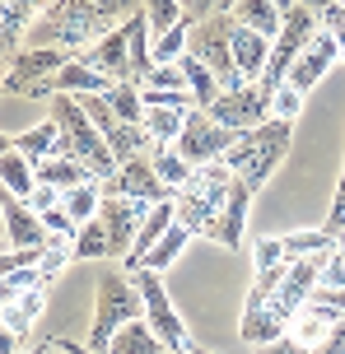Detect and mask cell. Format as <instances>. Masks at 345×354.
<instances>
[{
  "mask_svg": "<svg viewBox=\"0 0 345 354\" xmlns=\"http://www.w3.org/2000/svg\"><path fill=\"white\" fill-rule=\"evenodd\" d=\"M140 10V0H52L28 28V47H56L66 56H80L98 37L122 28Z\"/></svg>",
  "mask_w": 345,
  "mask_h": 354,
  "instance_id": "1",
  "label": "cell"
},
{
  "mask_svg": "<svg viewBox=\"0 0 345 354\" xmlns=\"http://www.w3.org/2000/svg\"><path fill=\"white\" fill-rule=\"evenodd\" d=\"M290 140H294V126L290 122H261V126H252V131H243L234 140V149L224 154V168L248 187V192H261L266 182H271V173L285 163V154H290Z\"/></svg>",
  "mask_w": 345,
  "mask_h": 354,
  "instance_id": "2",
  "label": "cell"
},
{
  "mask_svg": "<svg viewBox=\"0 0 345 354\" xmlns=\"http://www.w3.org/2000/svg\"><path fill=\"white\" fill-rule=\"evenodd\" d=\"M229 192H234V173L224 163H205L187 177V187H178L173 205H178V224L196 233V238H210L215 243L219 219H224V205H229Z\"/></svg>",
  "mask_w": 345,
  "mask_h": 354,
  "instance_id": "3",
  "label": "cell"
},
{
  "mask_svg": "<svg viewBox=\"0 0 345 354\" xmlns=\"http://www.w3.org/2000/svg\"><path fill=\"white\" fill-rule=\"evenodd\" d=\"M47 107H52L47 117L61 126V159H80L84 168H89L93 182H108V177L117 173V159H112L108 145H103L98 126L89 122V112L80 107V98H71V93H56Z\"/></svg>",
  "mask_w": 345,
  "mask_h": 354,
  "instance_id": "4",
  "label": "cell"
},
{
  "mask_svg": "<svg viewBox=\"0 0 345 354\" xmlns=\"http://www.w3.org/2000/svg\"><path fill=\"white\" fill-rule=\"evenodd\" d=\"M145 317V299L127 270H103L98 275V294H93V331H89V350L108 354L112 336L127 326V322Z\"/></svg>",
  "mask_w": 345,
  "mask_h": 354,
  "instance_id": "5",
  "label": "cell"
},
{
  "mask_svg": "<svg viewBox=\"0 0 345 354\" xmlns=\"http://www.w3.org/2000/svg\"><path fill=\"white\" fill-rule=\"evenodd\" d=\"M234 28H238L234 15H215V19L192 24V37H187V52L215 75L219 88H243L248 84V80L238 75V66H234Z\"/></svg>",
  "mask_w": 345,
  "mask_h": 354,
  "instance_id": "6",
  "label": "cell"
},
{
  "mask_svg": "<svg viewBox=\"0 0 345 354\" xmlns=\"http://www.w3.org/2000/svg\"><path fill=\"white\" fill-rule=\"evenodd\" d=\"M66 61H75V56L56 52V47H19L15 61L5 66V75H0V88L5 93H19V98H47L52 103L56 98V75L66 71Z\"/></svg>",
  "mask_w": 345,
  "mask_h": 354,
  "instance_id": "7",
  "label": "cell"
},
{
  "mask_svg": "<svg viewBox=\"0 0 345 354\" xmlns=\"http://www.w3.org/2000/svg\"><path fill=\"white\" fill-rule=\"evenodd\" d=\"M317 33H322V15H313L308 5H294L290 15H285V24H280V33H275L271 61H266V71H261V80H257V84L266 88V93H275V88L285 84L290 66L304 56V47H308Z\"/></svg>",
  "mask_w": 345,
  "mask_h": 354,
  "instance_id": "8",
  "label": "cell"
},
{
  "mask_svg": "<svg viewBox=\"0 0 345 354\" xmlns=\"http://www.w3.org/2000/svg\"><path fill=\"white\" fill-rule=\"evenodd\" d=\"M131 280H136V289H140V299H145V322L154 326V336L164 340L168 354H187L192 350V340H187V326H182L178 308H173V299H168L164 280L154 275V270H131Z\"/></svg>",
  "mask_w": 345,
  "mask_h": 354,
  "instance_id": "9",
  "label": "cell"
},
{
  "mask_svg": "<svg viewBox=\"0 0 345 354\" xmlns=\"http://www.w3.org/2000/svg\"><path fill=\"white\" fill-rule=\"evenodd\" d=\"M234 131H224V126L210 117V112H201V107H192L187 112V122H182V136H178V149L182 159L192 163V168H205V163H219L229 149H234Z\"/></svg>",
  "mask_w": 345,
  "mask_h": 354,
  "instance_id": "10",
  "label": "cell"
},
{
  "mask_svg": "<svg viewBox=\"0 0 345 354\" xmlns=\"http://www.w3.org/2000/svg\"><path fill=\"white\" fill-rule=\"evenodd\" d=\"M210 117H215L224 131H234V136H243V131H252V126L271 122V93L261 84H243V88H224L215 103L205 107Z\"/></svg>",
  "mask_w": 345,
  "mask_h": 354,
  "instance_id": "11",
  "label": "cell"
},
{
  "mask_svg": "<svg viewBox=\"0 0 345 354\" xmlns=\"http://www.w3.org/2000/svg\"><path fill=\"white\" fill-rule=\"evenodd\" d=\"M103 196H122V201H140V205H164L178 192L164 187L159 173H154V163H149V154H140V159L117 163V173L103 182Z\"/></svg>",
  "mask_w": 345,
  "mask_h": 354,
  "instance_id": "12",
  "label": "cell"
},
{
  "mask_svg": "<svg viewBox=\"0 0 345 354\" xmlns=\"http://www.w3.org/2000/svg\"><path fill=\"white\" fill-rule=\"evenodd\" d=\"M154 205H140V201H122V196H103V205H98V219H103V229H108V243H112V261H127L131 243H136V233L145 224V214Z\"/></svg>",
  "mask_w": 345,
  "mask_h": 354,
  "instance_id": "13",
  "label": "cell"
},
{
  "mask_svg": "<svg viewBox=\"0 0 345 354\" xmlns=\"http://www.w3.org/2000/svg\"><path fill=\"white\" fill-rule=\"evenodd\" d=\"M336 66H341V47H336V37L322 28V33H317L308 47H304V56H299V61L290 66L285 84H294L299 93H308V88H317L331 71H336Z\"/></svg>",
  "mask_w": 345,
  "mask_h": 354,
  "instance_id": "14",
  "label": "cell"
},
{
  "mask_svg": "<svg viewBox=\"0 0 345 354\" xmlns=\"http://www.w3.org/2000/svg\"><path fill=\"white\" fill-rule=\"evenodd\" d=\"M0 210H5V238H10V248H19V252L52 248V233L42 229V219H37V210L28 205V201L5 196V201H0Z\"/></svg>",
  "mask_w": 345,
  "mask_h": 354,
  "instance_id": "15",
  "label": "cell"
},
{
  "mask_svg": "<svg viewBox=\"0 0 345 354\" xmlns=\"http://www.w3.org/2000/svg\"><path fill=\"white\" fill-rule=\"evenodd\" d=\"M80 66H89V71H98L103 80H112V84H122V80H131V56H127V28H112L108 37H98L93 47H84V52L75 56Z\"/></svg>",
  "mask_w": 345,
  "mask_h": 354,
  "instance_id": "16",
  "label": "cell"
},
{
  "mask_svg": "<svg viewBox=\"0 0 345 354\" xmlns=\"http://www.w3.org/2000/svg\"><path fill=\"white\" fill-rule=\"evenodd\" d=\"M178 224V205L173 201H164V205H154V210L145 214V224H140V233H136V243H131V252H127V261H122V270H140V261H145L149 252L159 248V238H164L168 229Z\"/></svg>",
  "mask_w": 345,
  "mask_h": 354,
  "instance_id": "17",
  "label": "cell"
},
{
  "mask_svg": "<svg viewBox=\"0 0 345 354\" xmlns=\"http://www.w3.org/2000/svg\"><path fill=\"white\" fill-rule=\"evenodd\" d=\"M127 28V56H131V84H145L149 71H154V33H149V19L145 10H136V15L122 24Z\"/></svg>",
  "mask_w": 345,
  "mask_h": 354,
  "instance_id": "18",
  "label": "cell"
},
{
  "mask_svg": "<svg viewBox=\"0 0 345 354\" xmlns=\"http://www.w3.org/2000/svg\"><path fill=\"white\" fill-rule=\"evenodd\" d=\"M336 322H345L341 313H331V308H322V303H304L285 331H290V336L299 340L304 350H317V345L331 336V326H336Z\"/></svg>",
  "mask_w": 345,
  "mask_h": 354,
  "instance_id": "19",
  "label": "cell"
},
{
  "mask_svg": "<svg viewBox=\"0 0 345 354\" xmlns=\"http://www.w3.org/2000/svg\"><path fill=\"white\" fill-rule=\"evenodd\" d=\"M266 61H271V37H261V33H252V28L238 24L234 28V66H238V75H243L248 84H257L261 71H266Z\"/></svg>",
  "mask_w": 345,
  "mask_h": 354,
  "instance_id": "20",
  "label": "cell"
},
{
  "mask_svg": "<svg viewBox=\"0 0 345 354\" xmlns=\"http://www.w3.org/2000/svg\"><path fill=\"white\" fill-rule=\"evenodd\" d=\"M248 205H252V192L234 177V192H229V205H224V219H219L215 243L219 248H243V233H248Z\"/></svg>",
  "mask_w": 345,
  "mask_h": 354,
  "instance_id": "21",
  "label": "cell"
},
{
  "mask_svg": "<svg viewBox=\"0 0 345 354\" xmlns=\"http://www.w3.org/2000/svg\"><path fill=\"white\" fill-rule=\"evenodd\" d=\"M15 149L33 163V168H37V163H47V159H61V126H56L52 117L37 122V126H28V131L15 140Z\"/></svg>",
  "mask_w": 345,
  "mask_h": 354,
  "instance_id": "22",
  "label": "cell"
},
{
  "mask_svg": "<svg viewBox=\"0 0 345 354\" xmlns=\"http://www.w3.org/2000/svg\"><path fill=\"white\" fill-rule=\"evenodd\" d=\"M285 261H322L331 248H336V233L327 229H299V233H285Z\"/></svg>",
  "mask_w": 345,
  "mask_h": 354,
  "instance_id": "23",
  "label": "cell"
},
{
  "mask_svg": "<svg viewBox=\"0 0 345 354\" xmlns=\"http://www.w3.org/2000/svg\"><path fill=\"white\" fill-rule=\"evenodd\" d=\"M84 182H93L89 168L80 159H47V163H37V187H52V192H75V187H84Z\"/></svg>",
  "mask_w": 345,
  "mask_h": 354,
  "instance_id": "24",
  "label": "cell"
},
{
  "mask_svg": "<svg viewBox=\"0 0 345 354\" xmlns=\"http://www.w3.org/2000/svg\"><path fill=\"white\" fill-rule=\"evenodd\" d=\"M234 19L243 28L271 37V42H275V33H280V24H285V15L275 10V0H234Z\"/></svg>",
  "mask_w": 345,
  "mask_h": 354,
  "instance_id": "25",
  "label": "cell"
},
{
  "mask_svg": "<svg viewBox=\"0 0 345 354\" xmlns=\"http://www.w3.org/2000/svg\"><path fill=\"white\" fill-rule=\"evenodd\" d=\"M108 354H168V350H164V340L154 336V326H149L145 317H136L112 336Z\"/></svg>",
  "mask_w": 345,
  "mask_h": 354,
  "instance_id": "26",
  "label": "cell"
},
{
  "mask_svg": "<svg viewBox=\"0 0 345 354\" xmlns=\"http://www.w3.org/2000/svg\"><path fill=\"white\" fill-rule=\"evenodd\" d=\"M0 187L15 196V201H28V196L37 192V168L19 149H10L5 159H0Z\"/></svg>",
  "mask_w": 345,
  "mask_h": 354,
  "instance_id": "27",
  "label": "cell"
},
{
  "mask_svg": "<svg viewBox=\"0 0 345 354\" xmlns=\"http://www.w3.org/2000/svg\"><path fill=\"white\" fill-rule=\"evenodd\" d=\"M56 93H71V98H89V93H108L112 80H103L98 71H89V66H80V61H66V71L56 75Z\"/></svg>",
  "mask_w": 345,
  "mask_h": 354,
  "instance_id": "28",
  "label": "cell"
},
{
  "mask_svg": "<svg viewBox=\"0 0 345 354\" xmlns=\"http://www.w3.org/2000/svg\"><path fill=\"white\" fill-rule=\"evenodd\" d=\"M103 103L112 107V117L127 126H145V98H140V84H131V80H122V84H112L108 93H103Z\"/></svg>",
  "mask_w": 345,
  "mask_h": 354,
  "instance_id": "29",
  "label": "cell"
},
{
  "mask_svg": "<svg viewBox=\"0 0 345 354\" xmlns=\"http://www.w3.org/2000/svg\"><path fill=\"white\" fill-rule=\"evenodd\" d=\"M178 71H182V80H187V93L196 98L201 112H205V107H210V103L219 98V93H224V88H219V80H215L210 71H205V66H201V61H196L192 52H187V56L178 61Z\"/></svg>",
  "mask_w": 345,
  "mask_h": 354,
  "instance_id": "30",
  "label": "cell"
},
{
  "mask_svg": "<svg viewBox=\"0 0 345 354\" xmlns=\"http://www.w3.org/2000/svg\"><path fill=\"white\" fill-rule=\"evenodd\" d=\"M192 238H196V233L187 229V224H173V229H168L164 238H159V248L149 252V257H145V261H140V266H145V270H154V275H164L168 266L178 261L182 252H187V243H192Z\"/></svg>",
  "mask_w": 345,
  "mask_h": 354,
  "instance_id": "31",
  "label": "cell"
},
{
  "mask_svg": "<svg viewBox=\"0 0 345 354\" xmlns=\"http://www.w3.org/2000/svg\"><path fill=\"white\" fill-rule=\"evenodd\" d=\"M71 257L75 261H98V257L112 261V243H108V229H103L98 214H93L89 224H80V233H75V243H71Z\"/></svg>",
  "mask_w": 345,
  "mask_h": 354,
  "instance_id": "32",
  "label": "cell"
},
{
  "mask_svg": "<svg viewBox=\"0 0 345 354\" xmlns=\"http://www.w3.org/2000/svg\"><path fill=\"white\" fill-rule=\"evenodd\" d=\"M98 205H103V182H84V187L61 196V210L71 214L75 224H89L93 214H98Z\"/></svg>",
  "mask_w": 345,
  "mask_h": 354,
  "instance_id": "33",
  "label": "cell"
},
{
  "mask_svg": "<svg viewBox=\"0 0 345 354\" xmlns=\"http://www.w3.org/2000/svg\"><path fill=\"white\" fill-rule=\"evenodd\" d=\"M149 163H154L159 182H164V187H173V192H178V187H187V177L196 173V168H192V163L182 159L178 149H173V145H159V149L149 154Z\"/></svg>",
  "mask_w": 345,
  "mask_h": 354,
  "instance_id": "34",
  "label": "cell"
},
{
  "mask_svg": "<svg viewBox=\"0 0 345 354\" xmlns=\"http://www.w3.org/2000/svg\"><path fill=\"white\" fill-rule=\"evenodd\" d=\"M187 37H192V19H178L168 33L154 37V66H178L187 56Z\"/></svg>",
  "mask_w": 345,
  "mask_h": 354,
  "instance_id": "35",
  "label": "cell"
},
{
  "mask_svg": "<svg viewBox=\"0 0 345 354\" xmlns=\"http://www.w3.org/2000/svg\"><path fill=\"white\" fill-rule=\"evenodd\" d=\"M182 122H187V112L178 107H145V131L154 136V145H178Z\"/></svg>",
  "mask_w": 345,
  "mask_h": 354,
  "instance_id": "36",
  "label": "cell"
},
{
  "mask_svg": "<svg viewBox=\"0 0 345 354\" xmlns=\"http://www.w3.org/2000/svg\"><path fill=\"white\" fill-rule=\"evenodd\" d=\"M317 289H345V229L336 233V248L322 257V284Z\"/></svg>",
  "mask_w": 345,
  "mask_h": 354,
  "instance_id": "37",
  "label": "cell"
},
{
  "mask_svg": "<svg viewBox=\"0 0 345 354\" xmlns=\"http://www.w3.org/2000/svg\"><path fill=\"white\" fill-rule=\"evenodd\" d=\"M145 19H149V33L159 37V33H168V28L182 19V5L178 0H145Z\"/></svg>",
  "mask_w": 345,
  "mask_h": 354,
  "instance_id": "38",
  "label": "cell"
},
{
  "mask_svg": "<svg viewBox=\"0 0 345 354\" xmlns=\"http://www.w3.org/2000/svg\"><path fill=\"white\" fill-rule=\"evenodd\" d=\"M299 112H304V93H299L294 84H280L271 93V117H275V122H290L294 126V117H299Z\"/></svg>",
  "mask_w": 345,
  "mask_h": 354,
  "instance_id": "39",
  "label": "cell"
},
{
  "mask_svg": "<svg viewBox=\"0 0 345 354\" xmlns=\"http://www.w3.org/2000/svg\"><path fill=\"white\" fill-rule=\"evenodd\" d=\"M37 219H42V229L52 233V243H66V248H71L75 233H80V224H75V219L61 210V205H56V210H47V214H37Z\"/></svg>",
  "mask_w": 345,
  "mask_h": 354,
  "instance_id": "40",
  "label": "cell"
},
{
  "mask_svg": "<svg viewBox=\"0 0 345 354\" xmlns=\"http://www.w3.org/2000/svg\"><path fill=\"white\" fill-rule=\"evenodd\" d=\"M178 5H182V19H192V24L215 15H234V0H178Z\"/></svg>",
  "mask_w": 345,
  "mask_h": 354,
  "instance_id": "41",
  "label": "cell"
},
{
  "mask_svg": "<svg viewBox=\"0 0 345 354\" xmlns=\"http://www.w3.org/2000/svg\"><path fill=\"white\" fill-rule=\"evenodd\" d=\"M71 261H75L71 248H66V243H52V248L42 252V261H37V275H42V284L52 280V275H61V270H66Z\"/></svg>",
  "mask_w": 345,
  "mask_h": 354,
  "instance_id": "42",
  "label": "cell"
},
{
  "mask_svg": "<svg viewBox=\"0 0 345 354\" xmlns=\"http://www.w3.org/2000/svg\"><path fill=\"white\" fill-rule=\"evenodd\" d=\"M252 261H257V270H261V266H280V261H285V243H280V238H271V233H266V238H257Z\"/></svg>",
  "mask_w": 345,
  "mask_h": 354,
  "instance_id": "43",
  "label": "cell"
},
{
  "mask_svg": "<svg viewBox=\"0 0 345 354\" xmlns=\"http://www.w3.org/2000/svg\"><path fill=\"white\" fill-rule=\"evenodd\" d=\"M140 88H187V80H182L178 66H154V71H149V80Z\"/></svg>",
  "mask_w": 345,
  "mask_h": 354,
  "instance_id": "44",
  "label": "cell"
},
{
  "mask_svg": "<svg viewBox=\"0 0 345 354\" xmlns=\"http://www.w3.org/2000/svg\"><path fill=\"white\" fill-rule=\"evenodd\" d=\"M42 303H47V284H37V289H24V294L15 299V308H19V313H24L28 322H33L37 313H42Z\"/></svg>",
  "mask_w": 345,
  "mask_h": 354,
  "instance_id": "45",
  "label": "cell"
},
{
  "mask_svg": "<svg viewBox=\"0 0 345 354\" xmlns=\"http://www.w3.org/2000/svg\"><path fill=\"white\" fill-rule=\"evenodd\" d=\"M0 322H5V326H10V331H15L19 340H28V331H33V322L24 317V313H19L15 303H5V308H0Z\"/></svg>",
  "mask_w": 345,
  "mask_h": 354,
  "instance_id": "46",
  "label": "cell"
},
{
  "mask_svg": "<svg viewBox=\"0 0 345 354\" xmlns=\"http://www.w3.org/2000/svg\"><path fill=\"white\" fill-rule=\"evenodd\" d=\"M257 354H308V350H304V345H299V340H294L290 331H285V336H275L271 345H261Z\"/></svg>",
  "mask_w": 345,
  "mask_h": 354,
  "instance_id": "47",
  "label": "cell"
},
{
  "mask_svg": "<svg viewBox=\"0 0 345 354\" xmlns=\"http://www.w3.org/2000/svg\"><path fill=\"white\" fill-rule=\"evenodd\" d=\"M28 205H33L37 214H47V210H56V205H61V192H52V187H37V192L28 196Z\"/></svg>",
  "mask_w": 345,
  "mask_h": 354,
  "instance_id": "48",
  "label": "cell"
},
{
  "mask_svg": "<svg viewBox=\"0 0 345 354\" xmlns=\"http://www.w3.org/2000/svg\"><path fill=\"white\" fill-rule=\"evenodd\" d=\"M313 303H322V308H331V313H341V317H345V289H317Z\"/></svg>",
  "mask_w": 345,
  "mask_h": 354,
  "instance_id": "49",
  "label": "cell"
},
{
  "mask_svg": "<svg viewBox=\"0 0 345 354\" xmlns=\"http://www.w3.org/2000/svg\"><path fill=\"white\" fill-rule=\"evenodd\" d=\"M19 345H24V340H19L15 331H10V326L0 322V354H19Z\"/></svg>",
  "mask_w": 345,
  "mask_h": 354,
  "instance_id": "50",
  "label": "cell"
},
{
  "mask_svg": "<svg viewBox=\"0 0 345 354\" xmlns=\"http://www.w3.org/2000/svg\"><path fill=\"white\" fill-rule=\"evenodd\" d=\"M52 350H56V354H93L89 345H75V340H56Z\"/></svg>",
  "mask_w": 345,
  "mask_h": 354,
  "instance_id": "51",
  "label": "cell"
},
{
  "mask_svg": "<svg viewBox=\"0 0 345 354\" xmlns=\"http://www.w3.org/2000/svg\"><path fill=\"white\" fill-rule=\"evenodd\" d=\"M15 299H19V289L10 280H0V308H5V303H15Z\"/></svg>",
  "mask_w": 345,
  "mask_h": 354,
  "instance_id": "52",
  "label": "cell"
},
{
  "mask_svg": "<svg viewBox=\"0 0 345 354\" xmlns=\"http://www.w3.org/2000/svg\"><path fill=\"white\" fill-rule=\"evenodd\" d=\"M299 5H308L313 15H322V10H331V5H336V0H299Z\"/></svg>",
  "mask_w": 345,
  "mask_h": 354,
  "instance_id": "53",
  "label": "cell"
},
{
  "mask_svg": "<svg viewBox=\"0 0 345 354\" xmlns=\"http://www.w3.org/2000/svg\"><path fill=\"white\" fill-rule=\"evenodd\" d=\"M10 149H15V140H10V136H5V131H0V159H5V154H10Z\"/></svg>",
  "mask_w": 345,
  "mask_h": 354,
  "instance_id": "54",
  "label": "cell"
},
{
  "mask_svg": "<svg viewBox=\"0 0 345 354\" xmlns=\"http://www.w3.org/2000/svg\"><path fill=\"white\" fill-rule=\"evenodd\" d=\"M294 5H299V0H275V10H280V15H290Z\"/></svg>",
  "mask_w": 345,
  "mask_h": 354,
  "instance_id": "55",
  "label": "cell"
},
{
  "mask_svg": "<svg viewBox=\"0 0 345 354\" xmlns=\"http://www.w3.org/2000/svg\"><path fill=\"white\" fill-rule=\"evenodd\" d=\"M28 354H52V350H47V345H42V350H28Z\"/></svg>",
  "mask_w": 345,
  "mask_h": 354,
  "instance_id": "56",
  "label": "cell"
},
{
  "mask_svg": "<svg viewBox=\"0 0 345 354\" xmlns=\"http://www.w3.org/2000/svg\"><path fill=\"white\" fill-rule=\"evenodd\" d=\"M336 5H341V10H345V0H336Z\"/></svg>",
  "mask_w": 345,
  "mask_h": 354,
  "instance_id": "57",
  "label": "cell"
},
{
  "mask_svg": "<svg viewBox=\"0 0 345 354\" xmlns=\"http://www.w3.org/2000/svg\"><path fill=\"white\" fill-rule=\"evenodd\" d=\"M0 196H5V187H0Z\"/></svg>",
  "mask_w": 345,
  "mask_h": 354,
  "instance_id": "58",
  "label": "cell"
},
{
  "mask_svg": "<svg viewBox=\"0 0 345 354\" xmlns=\"http://www.w3.org/2000/svg\"><path fill=\"white\" fill-rule=\"evenodd\" d=\"M187 354H196V350H187Z\"/></svg>",
  "mask_w": 345,
  "mask_h": 354,
  "instance_id": "59",
  "label": "cell"
},
{
  "mask_svg": "<svg viewBox=\"0 0 345 354\" xmlns=\"http://www.w3.org/2000/svg\"><path fill=\"white\" fill-rule=\"evenodd\" d=\"M0 93H5V88H0Z\"/></svg>",
  "mask_w": 345,
  "mask_h": 354,
  "instance_id": "60",
  "label": "cell"
}]
</instances>
